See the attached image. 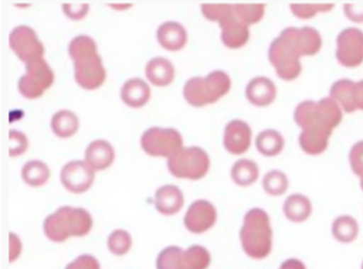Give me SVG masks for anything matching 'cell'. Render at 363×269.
I'll list each match as a JSON object with an SVG mask.
<instances>
[{
	"label": "cell",
	"mask_w": 363,
	"mask_h": 269,
	"mask_svg": "<svg viewBox=\"0 0 363 269\" xmlns=\"http://www.w3.org/2000/svg\"><path fill=\"white\" fill-rule=\"evenodd\" d=\"M68 50L74 61L77 84L86 90L99 88L106 79V70L97 54L95 41L89 36L78 35L71 40Z\"/></svg>",
	"instance_id": "6da1fadb"
},
{
	"label": "cell",
	"mask_w": 363,
	"mask_h": 269,
	"mask_svg": "<svg viewBox=\"0 0 363 269\" xmlns=\"http://www.w3.org/2000/svg\"><path fill=\"white\" fill-rule=\"evenodd\" d=\"M115 153L107 141L97 139L91 142L85 151V159L90 167L96 171L104 170L113 163Z\"/></svg>",
	"instance_id": "e0dca14e"
},
{
	"label": "cell",
	"mask_w": 363,
	"mask_h": 269,
	"mask_svg": "<svg viewBox=\"0 0 363 269\" xmlns=\"http://www.w3.org/2000/svg\"><path fill=\"white\" fill-rule=\"evenodd\" d=\"M211 261L208 251L201 246L194 245L183 251L180 269H206Z\"/></svg>",
	"instance_id": "4316f807"
},
{
	"label": "cell",
	"mask_w": 363,
	"mask_h": 269,
	"mask_svg": "<svg viewBox=\"0 0 363 269\" xmlns=\"http://www.w3.org/2000/svg\"><path fill=\"white\" fill-rule=\"evenodd\" d=\"M334 4H291L293 13L302 19L310 18L318 12H325L331 10Z\"/></svg>",
	"instance_id": "d590c367"
},
{
	"label": "cell",
	"mask_w": 363,
	"mask_h": 269,
	"mask_svg": "<svg viewBox=\"0 0 363 269\" xmlns=\"http://www.w3.org/2000/svg\"><path fill=\"white\" fill-rule=\"evenodd\" d=\"M26 69L18 80V90L26 98H37L52 85L54 74L43 58L26 64Z\"/></svg>",
	"instance_id": "ba28073f"
},
{
	"label": "cell",
	"mask_w": 363,
	"mask_h": 269,
	"mask_svg": "<svg viewBox=\"0 0 363 269\" xmlns=\"http://www.w3.org/2000/svg\"><path fill=\"white\" fill-rule=\"evenodd\" d=\"M145 74L153 85L164 86L173 80L174 69L172 63L167 59L155 57L150 59L147 64Z\"/></svg>",
	"instance_id": "7402d4cb"
},
{
	"label": "cell",
	"mask_w": 363,
	"mask_h": 269,
	"mask_svg": "<svg viewBox=\"0 0 363 269\" xmlns=\"http://www.w3.org/2000/svg\"><path fill=\"white\" fill-rule=\"evenodd\" d=\"M251 129L245 122L233 120L225 127L224 147L233 154H241L248 149L251 142Z\"/></svg>",
	"instance_id": "5bb4252c"
},
{
	"label": "cell",
	"mask_w": 363,
	"mask_h": 269,
	"mask_svg": "<svg viewBox=\"0 0 363 269\" xmlns=\"http://www.w3.org/2000/svg\"><path fill=\"white\" fill-rule=\"evenodd\" d=\"M216 217L214 206L207 200H199L189 207L184 222L189 231L200 234L210 229L216 222Z\"/></svg>",
	"instance_id": "4fadbf2b"
},
{
	"label": "cell",
	"mask_w": 363,
	"mask_h": 269,
	"mask_svg": "<svg viewBox=\"0 0 363 269\" xmlns=\"http://www.w3.org/2000/svg\"><path fill=\"white\" fill-rule=\"evenodd\" d=\"M201 11L208 19L219 21L233 12V5L202 4Z\"/></svg>",
	"instance_id": "8d00e7d4"
},
{
	"label": "cell",
	"mask_w": 363,
	"mask_h": 269,
	"mask_svg": "<svg viewBox=\"0 0 363 269\" xmlns=\"http://www.w3.org/2000/svg\"><path fill=\"white\" fill-rule=\"evenodd\" d=\"M360 185L362 189L363 190V176L361 177Z\"/></svg>",
	"instance_id": "f6af8a7d"
},
{
	"label": "cell",
	"mask_w": 363,
	"mask_h": 269,
	"mask_svg": "<svg viewBox=\"0 0 363 269\" xmlns=\"http://www.w3.org/2000/svg\"><path fill=\"white\" fill-rule=\"evenodd\" d=\"M354 85L352 81L343 79L335 82L330 88V96L339 101L347 113L354 112L357 109L353 102Z\"/></svg>",
	"instance_id": "4dcf8cb0"
},
{
	"label": "cell",
	"mask_w": 363,
	"mask_h": 269,
	"mask_svg": "<svg viewBox=\"0 0 363 269\" xmlns=\"http://www.w3.org/2000/svg\"><path fill=\"white\" fill-rule=\"evenodd\" d=\"M289 181L282 171L272 170L263 178L262 186L265 192L274 196L282 195L288 188Z\"/></svg>",
	"instance_id": "1f68e13d"
},
{
	"label": "cell",
	"mask_w": 363,
	"mask_h": 269,
	"mask_svg": "<svg viewBox=\"0 0 363 269\" xmlns=\"http://www.w3.org/2000/svg\"><path fill=\"white\" fill-rule=\"evenodd\" d=\"M140 144L149 155L170 157L182 148L183 140L174 129L153 127L143 132Z\"/></svg>",
	"instance_id": "8992f818"
},
{
	"label": "cell",
	"mask_w": 363,
	"mask_h": 269,
	"mask_svg": "<svg viewBox=\"0 0 363 269\" xmlns=\"http://www.w3.org/2000/svg\"><path fill=\"white\" fill-rule=\"evenodd\" d=\"M210 161L206 152L200 147L182 148L167 161L170 173L182 178L198 180L208 171Z\"/></svg>",
	"instance_id": "5b68a950"
},
{
	"label": "cell",
	"mask_w": 363,
	"mask_h": 269,
	"mask_svg": "<svg viewBox=\"0 0 363 269\" xmlns=\"http://www.w3.org/2000/svg\"><path fill=\"white\" fill-rule=\"evenodd\" d=\"M150 89L148 84L140 78H133L125 81L121 91L123 101L132 108L143 106L149 100Z\"/></svg>",
	"instance_id": "44dd1931"
},
{
	"label": "cell",
	"mask_w": 363,
	"mask_h": 269,
	"mask_svg": "<svg viewBox=\"0 0 363 269\" xmlns=\"http://www.w3.org/2000/svg\"><path fill=\"white\" fill-rule=\"evenodd\" d=\"M294 120L303 130H315L332 134L333 129L328 125L314 101L299 103L294 111Z\"/></svg>",
	"instance_id": "9a60e30c"
},
{
	"label": "cell",
	"mask_w": 363,
	"mask_h": 269,
	"mask_svg": "<svg viewBox=\"0 0 363 269\" xmlns=\"http://www.w3.org/2000/svg\"><path fill=\"white\" fill-rule=\"evenodd\" d=\"M344 11L349 19L356 23L363 22V6L344 5Z\"/></svg>",
	"instance_id": "b9f144b4"
},
{
	"label": "cell",
	"mask_w": 363,
	"mask_h": 269,
	"mask_svg": "<svg viewBox=\"0 0 363 269\" xmlns=\"http://www.w3.org/2000/svg\"><path fill=\"white\" fill-rule=\"evenodd\" d=\"M155 207L165 215L177 213L182 207L184 196L180 189L174 185H165L157 190L155 195Z\"/></svg>",
	"instance_id": "ac0fdd59"
},
{
	"label": "cell",
	"mask_w": 363,
	"mask_h": 269,
	"mask_svg": "<svg viewBox=\"0 0 363 269\" xmlns=\"http://www.w3.org/2000/svg\"><path fill=\"white\" fill-rule=\"evenodd\" d=\"M65 269H100V265L95 257L83 254L69 263Z\"/></svg>",
	"instance_id": "ab89813d"
},
{
	"label": "cell",
	"mask_w": 363,
	"mask_h": 269,
	"mask_svg": "<svg viewBox=\"0 0 363 269\" xmlns=\"http://www.w3.org/2000/svg\"><path fill=\"white\" fill-rule=\"evenodd\" d=\"M353 102L357 108L363 110V80L354 85Z\"/></svg>",
	"instance_id": "7bdbcfd3"
},
{
	"label": "cell",
	"mask_w": 363,
	"mask_h": 269,
	"mask_svg": "<svg viewBox=\"0 0 363 269\" xmlns=\"http://www.w3.org/2000/svg\"><path fill=\"white\" fill-rule=\"evenodd\" d=\"M336 57L345 67H354L363 62V32L348 28L337 36Z\"/></svg>",
	"instance_id": "30bf717a"
},
{
	"label": "cell",
	"mask_w": 363,
	"mask_h": 269,
	"mask_svg": "<svg viewBox=\"0 0 363 269\" xmlns=\"http://www.w3.org/2000/svg\"><path fill=\"white\" fill-rule=\"evenodd\" d=\"M359 227L357 221L349 215L337 217L332 225V234L340 242L350 243L358 234Z\"/></svg>",
	"instance_id": "f546056e"
},
{
	"label": "cell",
	"mask_w": 363,
	"mask_h": 269,
	"mask_svg": "<svg viewBox=\"0 0 363 269\" xmlns=\"http://www.w3.org/2000/svg\"><path fill=\"white\" fill-rule=\"evenodd\" d=\"M92 223V218L86 210L64 206L45 219L43 230L50 240L62 242L70 236L86 235L91 230Z\"/></svg>",
	"instance_id": "7a4b0ae2"
},
{
	"label": "cell",
	"mask_w": 363,
	"mask_h": 269,
	"mask_svg": "<svg viewBox=\"0 0 363 269\" xmlns=\"http://www.w3.org/2000/svg\"><path fill=\"white\" fill-rule=\"evenodd\" d=\"M264 6V4H235L233 5V11L237 19L248 26L261 20Z\"/></svg>",
	"instance_id": "d6a6232c"
},
{
	"label": "cell",
	"mask_w": 363,
	"mask_h": 269,
	"mask_svg": "<svg viewBox=\"0 0 363 269\" xmlns=\"http://www.w3.org/2000/svg\"><path fill=\"white\" fill-rule=\"evenodd\" d=\"M50 174L48 166L40 160L29 161L21 169L23 180L32 187L43 185L49 179Z\"/></svg>",
	"instance_id": "83f0119b"
},
{
	"label": "cell",
	"mask_w": 363,
	"mask_h": 269,
	"mask_svg": "<svg viewBox=\"0 0 363 269\" xmlns=\"http://www.w3.org/2000/svg\"><path fill=\"white\" fill-rule=\"evenodd\" d=\"M362 269H363V263H362Z\"/></svg>",
	"instance_id": "bcb514c9"
},
{
	"label": "cell",
	"mask_w": 363,
	"mask_h": 269,
	"mask_svg": "<svg viewBox=\"0 0 363 269\" xmlns=\"http://www.w3.org/2000/svg\"><path fill=\"white\" fill-rule=\"evenodd\" d=\"M107 244L111 253L117 256H122L126 253L131 247V236L123 229H116L108 236Z\"/></svg>",
	"instance_id": "836d02e7"
},
{
	"label": "cell",
	"mask_w": 363,
	"mask_h": 269,
	"mask_svg": "<svg viewBox=\"0 0 363 269\" xmlns=\"http://www.w3.org/2000/svg\"><path fill=\"white\" fill-rule=\"evenodd\" d=\"M258 151L267 156H273L280 153L284 147V139L274 130H266L258 134L255 141Z\"/></svg>",
	"instance_id": "484cf974"
},
{
	"label": "cell",
	"mask_w": 363,
	"mask_h": 269,
	"mask_svg": "<svg viewBox=\"0 0 363 269\" xmlns=\"http://www.w3.org/2000/svg\"><path fill=\"white\" fill-rule=\"evenodd\" d=\"M51 128L53 132L61 138H67L77 131L79 120L77 115L67 110L57 112L52 118Z\"/></svg>",
	"instance_id": "d4e9b609"
},
{
	"label": "cell",
	"mask_w": 363,
	"mask_h": 269,
	"mask_svg": "<svg viewBox=\"0 0 363 269\" xmlns=\"http://www.w3.org/2000/svg\"><path fill=\"white\" fill-rule=\"evenodd\" d=\"M240 237L249 256L256 259L266 257L272 248V237L267 212L257 207L250 210L245 215Z\"/></svg>",
	"instance_id": "3957f363"
},
{
	"label": "cell",
	"mask_w": 363,
	"mask_h": 269,
	"mask_svg": "<svg viewBox=\"0 0 363 269\" xmlns=\"http://www.w3.org/2000/svg\"><path fill=\"white\" fill-rule=\"evenodd\" d=\"M330 135L324 131L304 130L299 135V144L306 153L311 155L320 154L327 148Z\"/></svg>",
	"instance_id": "cb8c5ba5"
},
{
	"label": "cell",
	"mask_w": 363,
	"mask_h": 269,
	"mask_svg": "<svg viewBox=\"0 0 363 269\" xmlns=\"http://www.w3.org/2000/svg\"><path fill=\"white\" fill-rule=\"evenodd\" d=\"M279 269H306L304 264L299 260L290 258L285 261Z\"/></svg>",
	"instance_id": "ee69618b"
},
{
	"label": "cell",
	"mask_w": 363,
	"mask_h": 269,
	"mask_svg": "<svg viewBox=\"0 0 363 269\" xmlns=\"http://www.w3.org/2000/svg\"><path fill=\"white\" fill-rule=\"evenodd\" d=\"M182 252L181 248L174 246L164 248L157 258V269H180Z\"/></svg>",
	"instance_id": "e575fe53"
},
{
	"label": "cell",
	"mask_w": 363,
	"mask_h": 269,
	"mask_svg": "<svg viewBox=\"0 0 363 269\" xmlns=\"http://www.w3.org/2000/svg\"><path fill=\"white\" fill-rule=\"evenodd\" d=\"M230 88L229 76L216 70L205 78L199 76L189 79L184 85L183 93L186 101L196 107L215 103L228 92Z\"/></svg>",
	"instance_id": "277c9868"
},
{
	"label": "cell",
	"mask_w": 363,
	"mask_h": 269,
	"mask_svg": "<svg viewBox=\"0 0 363 269\" xmlns=\"http://www.w3.org/2000/svg\"><path fill=\"white\" fill-rule=\"evenodd\" d=\"M245 93L250 103L257 106H264L274 99L276 88L272 81L266 77L259 76L248 83Z\"/></svg>",
	"instance_id": "d6986e66"
},
{
	"label": "cell",
	"mask_w": 363,
	"mask_h": 269,
	"mask_svg": "<svg viewBox=\"0 0 363 269\" xmlns=\"http://www.w3.org/2000/svg\"><path fill=\"white\" fill-rule=\"evenodd\" d=\"M280 36L291 43L300 56L313 55L320 50L322 45L319 33L308 26L301 28H286L281 32Z\"/></svg>",
	"instance_id": "7c38bea8"
},
{
	"label": "cell",
	"mask_w": 363,
	"mask_h": 269,
	"mask_svg": "<svg viewBox=\"0 0 363 269\" xmlns=\"http://www.w3.org/2000/svg\"><path fill=\"white\" fill-rule=\"evenodd\" d=\"M28 139L26 135L20 131H9V156L14 157L22 154L28 147Z\"/></svg>",
	"instance_id": "74e56055"
},
{
	"label": "cell",
	"mask_w": 363,
	"mask_h": 269,
	"mask_svg": "<svg viewBox=\"0 0 363 269\" xmlns=\"http://www.w3.org/2000/svg\"><path fill=\"white\" fill-rule=\"evenodd\" d=\"M283 210L288 219L301 222L311 215L312 206L307 197L296 193L289 195L284 203Z\"/></svg>",
	"instance_id": "603a6c76"
},
{
	"label": "cell",
	"mask_w": 363,
	"mask_h": 269,
	"mask_svg": "<svg viewBox=\"0 0 363 269\" xmlns=\"http://www.w3.org/2000/svg\"><path fill=\"white\" fill-rule=\"evenodd\" d=\"M349 159L353 172L355 175L362 177L363 176V140L353 145L350 151Z\"/></svg>",
	"instance_id": "f35d334b"
},
{
	"label": "cell",
	"mask_w": 363,
	"mask_h": 269,
	"mask_svg": "<svg viewBox=\"0 0 363 269\" xmlns=\"http://www.w3.org/2000/svg\"><path fill=\"white\" fill-rule=\"evenodd\" d=\"M268 57L275 67L277 74L282 79L293 80L301 73L300 55L296 49L280 35L271 43Z\"/></svg>",
	"instance_id": "52a82bcc"
},
{
	"label": "cell",
	"mask_w": 363,
	"mask_h": 269,
	"mask_svg": "<svg viewBox=\"0 0 363 269\" xmlns=\"http://www.w3.org/2000/svg\"><path fill=\"white\" fill-rule=\"evenodd\" d=\"M60 179L64 187L74 193L86 191L94 180V172L90 166L82 160L67 163L60 172Z\"/></svg>",
	"instance_id": "8fae6325"
},
{
	"label": "cell",
	"mask_w": 363,
	"mask_h": 269,
	"mask_svg": "<svg viewBox=\"0 0 363 269\" xmlns=\"http://www.w3.org/2000/svg\"><path fill=\"white\" fill-rule=\"evenodd\" d=\"M9 46L18 59L28 64L43 58L44 47L35 31L27 25H18L9 34Z\"/></svg>",
	"instance_id": "9c48e42d"
},
{
	"label": "cell",
	"mask_w": 363,
	"mask_h": 269,
	"mask_svg": "<svg viewBox=\"0 0 363 269\" xmlns=\"http://www.w3.org/2000/svg\"><path fill=\"white\" fill-rule=\"evenodd\" d=\"M157 38L164 48L175 51L184 46L187 35L181 24L174 21H168L159 26L157 30Z\"/></svg>",
	"instance_id": "ffe728a7"
},
{
	"label": "cell",
	"mask_w": 363,
	"mask_h": 269,
	"mask_svg": "<svg viewBox=\"0 0 363 269\" xmlns=\"http://www.w3.org/2000/svg\"><path fill=\"white\" fill-rule=\"evenodd\" d=\"M218 23L222 29V41L227 47L238 48L248 40L250 34L247 26L237 19L234 11L219 21Z\"/></svg>",
	"instance_id": "2e32d148"
},
{
	"label": "cell",
	"mask_w": 363,
	"mask_h": 269,
	"mask_svg": "<svg viewBox=\"0 0 363 269\" xmlns=\"http://www.w3.org/2000/svg\"><path fill=\"white\" fill-rule=\"evenodd\" d=\"M259 175L258 167L252 160L242 159L237 161L231 169L233 181L240 186H247L255 183Z\"/></svg>",
	"instance_id": "f1b7e54d"
},
{
	"label": "cell",
	"mask_w": 363,
	"mask_h": 269,
	"mask_svg": "<svg viewBox=\"0 0 363 269\" xmlns=\"http://www.w3.org/2000/svg\"><path fill=\"white\" fill-rule=\"evenodd\" d=\"M63 11L66 16L72 20H80L83 18L89 11L88 4H63Z\"/></svg>",
	"instance_id": "60d3db41"
}]
</instances>
